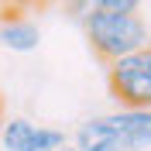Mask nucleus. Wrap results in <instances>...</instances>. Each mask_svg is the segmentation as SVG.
I'll return each instance as SVG.
<instances>
[{"mask_svg":"<svg viewBox=\"0 0 151 151\" xmlns=\"http://www.w3.org/2000/svg\"><path fill=\"white\" fill-rule=\"evenodd\" d=\"M83 28H86V38H89L93 52L106 65L124 58V55H131V52H141L144 45H151L148 21L141 14H117V10H106L103 4L86 7Z\"/></svg>","mask_w":151,"mask_h":151,"instance_id":"obj_1","label":"nucleus"},{"mask_svg":"<svg viewBox=\"0 0 151 151\" xmlns=\"http://www.w3.org/2000/svg\"><path fill=\"white\" fill-rule=\"evenodd\" d=\"M76 151H151L148 110H117L83 120L72 134Z\"/></svg>","mask_w":151,"mask_h":151,"instance_id":"obj_2","label":"nucleus"},{"mask_svg":"<svg viewBox=\"0 0 151 151\" xmlns=\"http://www.w3.org/2000/svg\"><path fill=\"white\" fill-rule=\"evenodd\" d=\"M110 93L124 110H151V45L110 62Z\"/></svg>","mask_w":151,"mask_h":151,"instance_id":"obj_3","label":"nucleus"},{"mask_svg":"<svg viewBox=\"0 0 151 151\" xmlns=\"http://www.w3.org/2000/svg\"><path fill=\"white\" fill-rule=\"evenodd\" d=\"M38 41H41V31L31 17H10V14L0 17V45L4 48L24 55V52H35Z\"/></svg>","mask_w":151,"mask_h":151,"instance_id":"obj_4","label":"nucleus"},{"mask_svg":"<svg viewBox=\"0 0 151 151\" xmlns=\"http://www.w3.org/2000/svg\"><path fill=\"white\" fill-rule=\"evenodd\" d=\"M103 4L106 10H117V14H137V0H96Z\"/></svg>","mask_w":151,"mask_h":151,"instance_id":"obj_5","label":"nucleus"},{"mask_svg":"<svg viewBox=\"0 0 151 151\" xmlns=\"http://www.w3.org/2000/svg\"><path fill=\"white\" fill-rule=\"evenodd\" d=\"M58 151H76V148H72V144H62V148H58Z\"/></svg>","mask_w":151,"mask_h":151,"instance_id":"obj_6","label":"nucleus"},{"mask_svg":"<svg viewBox=\"0 0 151 151\" xmlns=\"http://www.w3.org/2000/svg\"><path fill=\"white\" fill-rule=\"evenodd\" d=\"M0 117H4V103H0Z\"/></svg>","mask_w":151,"mask_h":151,"instance_id":"obj_7","label":"nucleus"},{"mask_svg":"<svg viewBox=\"0 0 151 151\" xmlns=\"http://www.w3.org/2000/svg\"><path fill=\"white\" fill-rule=\"evenodd\" d=\"M148 124H151V110H148Z\"/></svg>","mask_w":151,"mask_h":151,"instance_id":"obj_8","label":"nucleus"}]
</instances>
